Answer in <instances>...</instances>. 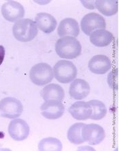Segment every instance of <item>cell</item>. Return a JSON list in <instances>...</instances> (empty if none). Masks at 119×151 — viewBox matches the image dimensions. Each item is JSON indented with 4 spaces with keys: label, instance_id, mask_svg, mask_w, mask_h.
<instances>
[{
    "label": "cell",
    "instance_id": "10",
    "mask_svg": "<svg viewBox=\"0 0 119 151\" xmlns=\"http://www.w3.org/2000/svg\"><path fill=\"white\" fill-rule=\"evenodd\" d=\"M42 114L46 119L50 120L58 119L63 116L65 107L61 101L50 100L46 101L41 106Z\"/></svg>",
    "mask_w": 119,
    "mask_h": 151
},
{
    "label": "cell",
    "instance_id": "4",
    "mask_svg": "<svg viewBox=\"0 0 119 151\" xmlns=\"http://www.w3.org/2000/svg\"><path fill=\"white\" fill-rule=\"evenodd\" d=\"M29 77L34 84L44 86L52 81L54 78L53 70L48 63H37L31 69Z\"/></svg>",
    "mask_w": 119,
    "mask_h": 151
},
{
    "label": "cell",
    "instance_id": "13",
    "mask_svg": "<svg viewBox=\"0 0 119 151\" xmlns=\"http://www.w3.org/2000/svg\"><path fill=\"white\" fill-rule=\"evenodd\" d=\"M35 22L37 27L48 34L53 32L57 25L55 18L46 12L38 13L35 18Z\"/></svg>",
    "mask_w": 119,
    "mask_h": 151
},
{
    "label": "cell",
    "instance_id": "14",
    "mask_svg": "<svg viewBox=\"0 0 119 151\" xmlns=\"http://www.w3.org/2000/svg\"><path fill=\"white\" fill-rule=\"evenodd\" d=\"M69 93L72 98L80 100L89 95L90 85L85 80L76 79L70 84Z\"/></svg>",
    "mask_w": 119,
    "mask_h": 151
},
{
    "label": "cell",
    "instance_id": "9",
    "mask_svg": "<svg viewBox=\"0 0 119 151\" xmlns=\"http://www.w3.org/2000/svg\"><path fill=\"white\" fill-rule=\"evenodd\" d=\"M29 131V126L23 119L12 120L8 126V133L10 137L16 141H23L27 138Z\"/></svg>",
    "mask_w": 119,
    "mask_h": 151
},
{
    "label": "cell",
    "instance_id": "8",
    "mask_svg": "<svg viewBox=\"0 0 119 151\" xmlns=\"http://www.w3.org/2000/svg\"><path fill=\"white\" fill-rule=\"evenodd\" d=\"M1 14L4 19L9 22H16L25 16V9L16 1H8L3 4Z\"/></svg>",
    "mask_w": 119,
    "mask_h": 151
},
{
    "label": "cell",
    "instance_id": "23",
    "mask_svg": "<svg viewBox=\"0 0 119 151\" xmlns=\"http://www.w3.org/2000/svg\"><path fill=\"white\" fill-rule=\"evenodd\" d=\"M5 48L3 46H0V65L3 63L4 57H5Z\"/></svg>",
    "mask_w": 119,
    "mask_h": 151
},
{
    "label": "cell",
    "instance_id": "1",
    "mask_svg": "<svg viewBox=\"0 0 119 151\" xmlns=\"http://www.w3.org/2000/svg\"><path fill=\"white\" fill-rule=\"evenodd\" d=\"M55 50L61 58L73 59L81 55L82 46L76 37L65 36L61 37L57 41Z\"/></svg>",
    "mask_w": 119,
    "mask_h": 151
},
{
    "label": "cell",
    "instance_id": "2",
    "mask_svg": "<svg viewBox=\"0 0 119 151\" xmlns=\"http://www.w3.org/2000/svg\"><path fill=\"white\" fill-rule=\"evenodd\" d=\"M12 32L17 40L27 42L33 40L37 36L38 29L32 20L22 19L16 21L13 25Z\"/></svg>",
    "mask_w": 119,
    "mask_h": 151
},
{
    "label": "cell",
    "instance_id": "18",
    "mask_svg": "<svg viewBox=\"0 0 119 151\" xmlns=\"http://www.w3.org/2000/svg\"><path fill=\"white\" fill-rule=\"evenodd\" d=\"M95 7L106 17H111L118 12V1L114 0H98L95 1Z\"/></svg>",
    "mask_w": 119,
    "mask_h": 151
},
{
    "label": "cell",
    "instance_id": "20",
    "mask_svg": "<svg viewBox=\"0 0 119 151\" xmlns=\"http://www.w3.org/2000/svg\"><path fill=\"white\" fill-rule=\"evenodd\" d=\"M62 149L61 141L54 137H46L42 139L38 144L39 151H61Z\"/></svg>",
    "mask_w": 119,
    "mask_h": 151
},
{
    "label": "cell",
    "instance_id": "22",
    "mask_svg": "<svg viewBox=\"0 0 119 151\" xmlns=\"http://www.w3.org/2000/svg\"><path fill=\"white\" fill-rule=\"evenodd\" d=\"M95 1H81L80 2L83 4L85 8L89 9H94L95 8Z\"/></svg>",
    "mask_w": 119,
    "mask_h": 151
},
{
    "label": "cell",
    "instance_id": "19",
    "mask_svg": "<svg viewBox=\"0 0 119 151\" xmlns=\"http://www.w3.org/2000/svg\"><path fill=\"white\" fill-rule=\"evenodd\" d=\"M91 106L92 112L90 119L94 121H99L105 117L107 114V108L102 101L100 100H91L88 102Z\"/></svg>",
    "mask_w": 119,
    "mask_h": 151
},
{
    "label": "cell",
    "instance_id": "5",
    "mask_svg": "<svg viewBox=\"0 0 119 151\" xmlns=\"http://www.w3.org/2000/svg\"><path fill=\"white\" fill-rule=\"evenodd\" d=\"M23 112V106L14 97H6L0 101V114L8 119H16Z\"/></svg>",
    "mask_w": 119,
    "mask_h": 151
},
{
    "label": "cell",
    "instance_id": "3",
    "mask_svg": "<svg viewBox=\"0 0 119 151\" xmlns=\"http://www.w3.org/2000/svg\"><path fill=\"white\" fill-rule=\"evenodd\" d=\"M53 73L57 81L63 84H67L76 78L77 69L70 61L60 60L54 65Z\"/></svg>",
    "mask_w": 119,
    "mask_h": 151
},
{
    "label": "cell",
    "instance_id": "7",
    "mask_svg": "<svg viewBox=\"0 0 119 151\" xmlns=\"http://www.w3.org/2000/svg\"><path fill=\"white\" fill-rule=\"evenodd\" d=\"M82 136L84 142H87L91 145L100 144L105 137V133L102 127L97 124H89L83 126Z\"/></svg>",
    "mask_w": 119,
    "mask_h": 151
},
{
    "label": "cell",
    "instance_id": "16",
    "mask_svg": "<svg viewBox=\"0 0 119 151\" xmlns=\"http://www.w3.org/2000/svg\"><path fill=\"white\" fill-rule=\"evenodd\" d=\"M41 96L45 101L54 100L62 102L65 97V92L59 84H49L41 91Z\"/></svg>",
    "mask_w": 119,
    "mask_h": 151
},
{
    "label": "cell",
    "instance_id": "21",
    "mask_svg": "<svg viewBox=\"0 0 119 151\" xmlns=\"http://www.w3.org/2000/svg\"><path fill=\"white\" fill-rule=\"evenodd\" d=\"M85 123H77L70 127L67 132V138L74 144H80L85 142L82 136V129Z\"/></svg>",
    "mask_w": 119,
    "mask_h": 151
},
{
    "label": "cell",
    "instance_id": "6",
    "mask_svg": "<svg viewBox=\"0 0 119 151\" xmlns=\"http://www.w3.org/2000/svg\"><path fill=\"white\" fill-rule=\"evenodd\" d=\"M80 26L84 34L90 35L95 29H105L106 23L100 14L91 12L82 18Z\"/></svg>",
    "mask_w": 119,
    "mask_h": 151
},
{
    "label": "cell",
    "instance_id": "12",
    "mask_svg": "<svg viewBox=\"0 0 119 151\" xmlns=\"http://www.w3.org/2000/svg\"><path fill=\"white\" fill-rule=\"evenodd\" d=\"M57 33L59 37H63L70 35L76 37L80 34V28L78 22L72 18H66L59 23L57 29Z\"/></svg>",
    "mask_w": 119,
    "mask_h": 151
},
{
    "label": "cell",
    "instance_id": "11",
    "mask_svg": "<svg viewBox=\"0 0 119 151\" xmlns=\"http://www.w3.org/2000/svg\"><path fill=\"white\" fill-rule=\"evenodd\" d=\"M90 71L95 74H104L112 67L109 57L103 55H97L92 57L88 64Z\"/></svg>",
    "mask_w": 119,
    "mask_h": 151
},
{
    "label": "cell",
    "instance_id": "17",
    "mask_svg": "<svg viewBox=\"0 0 119 151\" xmlns=\"http://www.w3.org/2000/svg\"><path fill=\"white\" fill-rule=\"evenodd\" d=\"M114 36L112 33L105 29H97L94 31L90 35V41L97 47H105L112 43Z\"/></svg>",
    "mask_w": 119,
    "mask_h": 151
},
{
    "label": "cell",
    "instance_id": "15",
    "mask_svg": "<svg viewBox=\"0 0 119 151\" xmlns=\"http://www.w3.org/2000/svg\"><path fill=\"white\" fill-rule=\"evenodd\" d=\"M69 112L75 119L86 121L91 116L92 109L88 102L81 101L72 104L69 108Z\"/></svg>",
    "mask_w": 119,
    "mask_h": 151
}]
</instances>
